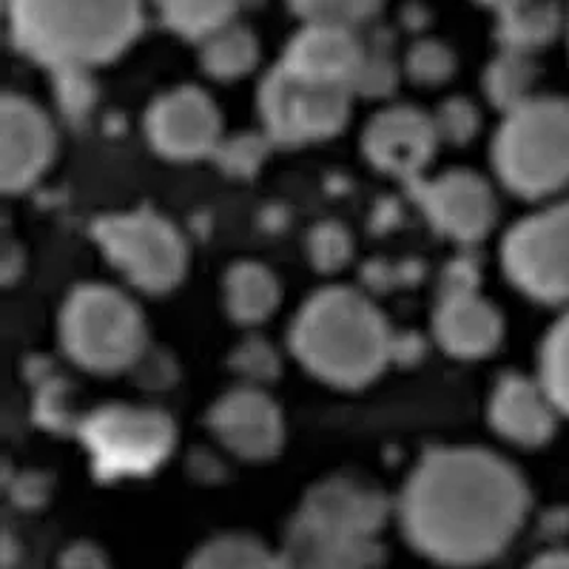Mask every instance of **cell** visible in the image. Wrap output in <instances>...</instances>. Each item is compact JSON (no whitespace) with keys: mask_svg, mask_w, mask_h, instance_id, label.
Listing matches in <instances>:
<instances>
[{"mask_svg":"<svg viewBox=\"0 0 569 569\" xmlns=\"http://www.w3.org/2000/svg\"><path fill=\"white\" fill-rule=\"evenodd\" d=\"M282 561L288 569H379L382 541H337L288 521L282 538Z\"/></svg>","mask_w":569,"mask_h":569,"instance_id":"19","label":"cell"},{"mask_svg":"<svg viewBox=\"0 0 569 569\" xmlns=\"http://www.w3.org/2000/svg\"><path fill=\"white\" fill-rule=\"evenodd\" d=\"M487 416L492 430L510 445L541 447L556 436L561 410L541 376L507 373L492 388Z\"/></svg>","mask_w":569,"mask_h":569,"instance_id":"17","label":"cell"},{"mask_svg":"<svg viewBox=\"0 0 569 569\" xmlns=\"http://www.w3.org/2000/svg\"><path fill=\"white\" fill-rule=\"evenodd\" d=\"M197 58L206 74L217 80H240L259 63V40L248 27L233 18L206 38L197 40Z\"/></svg>","mask_w":569,"mask_h":569,"instance_id":"22","label":"cell"},{"mask_svg":"<svg viewBox=\"0 0 569 569\" xmlns=\"http://www.w3.org/2000/svg\"><path fill=\"white\" fill-rule=\"evenodd\" d=\"M231 368L233 373L246 379V385H257L259 388L262 382H271L279 376V356L266 339L248 337L231 353Z\"/></svg>","mask_w":569,"mask_h":569,"instance_id":"33","label":"cell"},{"mask_svg":"<svg viewBox=\"0 0 569 569\" xmlns=\"http://www.w3.org/2000/svg\"><path fill=\"white\" fill-rule=\"evenodd\" d=\"M408 188L430 226L465 246L485 240L498 220L496 191L476 171H445L433 180L421 177Z\"/></svg>","mask_w":569,"mask_h":569,"instance_id":"12","label":"cell"},{"mask_svg":"<svg viewBox=\"0 0 569 569\" xmlns=\"http://www.w3.org/2000/svg\"><path fill=\"white\" fill-rule=\"evenodd\" d=\"M399 63L393 58V49H390L385 40H365V60L362 69L356 74L353 91L362 94V98H388L393 94L396 83H399Z\"/></svg>","mask_w":569,"mask_h":569,"instance_id":"29","label":"cell"},{"mask_svg":"<svg viewBox=\"0 0 569 569\" xmlns=\"http://www.w3.org/2000/svg\"><path fill=\"white\" fill-rule=\"evenodd\" d=\"M91 233L103 257L137 291L169 293L186 273V240L154 208L100 217Z\"/></svg>","mask_w":569,"mask_h":569,"instance_id":"7","label":"cell"},{"mask_svg":"<svg viewBox=\"0 0 569 569\" xmlns=\"http://www.w3.org/2000/svg\"><path fill=\"white\" fill-rule=\"evenodd\" d=\"M7 23L34 63L91 71L140 38L142 0H7Z\"/></svg>","mask_w":569,"mask_h":569,"instance_id":"2","label":"cell"},{"mask_svg":"<svg viewBox=\"0 0 569 569\" xmlns=\"http://www.w3.org/2000/svg\"><path fill=\"white\" fill-rule=\"evenodd\" d=\"M439 149L433 114L413 106H390L373 114L362 134V151L373 169L401 182H416Z\"/></svg>","mask_w":569,"mask_h":569,"instance_id":"14","label":"cell"},{"mask_svg":"<svg viewBox=\"0 0 569 569\" xmlns=\"http://www.w3.org/2000/svg\"><path fill=\"white\" fill-rule=\"evenodd\" d=\"M58 569H109V558L98 543L78 541L69 543L58 558Z\"/></svg>","mask_w":569,"mask_h":569,"instance_id":"35","label":"cell"},{"mask_svg":"<svg viewBox=\"0 0 569 569\" xmlns=\"http://www.w3.org/2000/svg\"><path fill=\"white\" fill-rule=\"evenodd\" d=\"M433 337L450 356L481 359L505 337V322L496 305L479 293L476 273L467 262H453L441 282L433 311Z\"/></svg>","mask_w":569,"mask_h":569,"instance_id":"11","label":"cell"},{"mask_svg":"<svg viewBox=\"0 0 569 569\" xmlns=\"http://www.w3.org/2000/svg\"><path fill=\"white\" fill-rule=\"evenodd\" d=\"M436 134L439 142H450V146H467L476 137L481 126L479 109L467 98H450L436 109L433 114Z\"/></svg>","mask_w":569,"mask_h":569,"instance_id":"32","label":"cell"},{"mask_svg":"<svg viewBox=\"0 0 569 569\" xmlns=\"http://www.w3.org/2000/svg\"><path fill=\"white\" fill-rule=\"evenodd\" d=\"M527 569H569V552L556 550V552H543Z\"/></svg>","mask_w":569,"mask_h":569,"instance_id":"36","label":"cell"},{"mask_svg":"<svg viewBox=\"0 0 569 569\" xmlns=\"http://www.w3.org/2000/svg\"><path fill=\"white\" fill-rule=\"evenodd\" d=\"M208 430L228 453L246 461H268L284 445V419L266 390L242 385L213 401Z\"/></svg>","mask_w":569,"mask_h":569,"instance_id":"15","label":"cell"},{"mask_svg":"<svg viewBox=\"0 0 569 569\" xmlns=\"http://www.w3.org/2000/svg\"><path fill=\"white\" fill-rule=\"evenodd\" d=\"M60 345L83 370L120 373L146 353V322L123 291L111 284H78L60 311Z\"/></svg>","mask_w":569,"mask_h":569,"instance_id":"5","label":"cell"},{"mask_svg":"<svg viewBox=\"0 0 569 569\" xmlns=\"http://www.w3.org/2000/svg\"><path fill=\"white\" fill-rule=\"evenodd\" d=\"M273 140L266 134V131H240V134L222 137L217 151H213L211 160L220 166V171L226 177H253L262 162H266L268 151H271Z\"/></svg>","mask_w":569,"mask_h":569,"instance_id":"27","label":"cell"},{"mask_svg":"<svg viewBox=\"0 0 569 569\" xmlns=\"http://www.w3.org/2000/svg\"><path fill=\"white\" fill-rule=\"evenodd\" d=\"M492 166L512 194L538 200L569 186V100L530 98L507 111L492 140Z\"/></svg>","mask_w":569,"mask_h":569,"instance_id":"4","label":"cell"},{"mask_svg":"<svg viewBox=\"0 0 569 569\" xmlns=\"http://www.w3.org/2000/svg\"><path fill=\"white\" fill-rule=\"evenodd\" d=\"M541 382L556 399L558 410L569 416V311L550 328L541 345Z\"/></svg>","mask_w":569,"mask_h":569,"instance_id":"26","label":"cell"},{"mask_svg":"<svg viewBox=\"0 0 569 569\" xmlns=\"http://www.w3.org/2000/svg\"><path fill=\"white\" fill-rule=\"evenodd\" d=\"M174 421L169 413L142 405H106L80 425V441L100 479L149 476L171 456Z\"/></svg>","mask_w":569,"mask_h":569,"instance_id":"6","label":"cell"},{"mask_svg":"<svg viewBox=\"0 0 569 569\" xmlns=\"http://www.w3.org/2000/svg\"><path fill=\"white\" fill-rule=\"evenodd\" d=\"M54 83H58V98L69 114H80V111H89V106L94 103V86H91L86 69H66V71H52Z\"/></svg>","mask_w":569,"mask_h":569,"instance_id":"34","label":"cell"},{"mask_svg":"<svg viewBox=\"0 0 569 569\" xmlns=\"http://www.w3.org/2000/svg\"><path fill=\"white\" fill-rule=\"evenodd\" d=\"M49 117L27 98L7 94L0 103V186L7 194L27 191L54 157Z\"/></svg>","mask_w":569,"mask_h":569,"instance_id":"16","label":"cell"},{"mask_svg":"<svg viewBox=\"0 0 569 569\" xmlns=\"http://www.w3.org/2000/svg\"><path fill=\"white\" fill-rule=\"evenodd\" d=\"M530 490L516 467L481 447H436L416 461L399 521L416 552L441 567H481L525 527Z\"/></svg>","mask_w":569,"mask_h":569,"instance_id":"1","label":"cell"},{"mask_svg":"<svg viewBox=\"0 0 569 569\" xmlns=\"http://www.w3.org/2000/svg\"><path fill=\"white\" fill-rule=\"evenodd\" d=\"M479 3H485V7H490V9H501V7H507V3H516V0H479Z\"/></svg>","mask_w":569,"mask_h":569,"instance_id":"37","label":"cell"},{"mask_svg":"<svg viewBox=\"0 0 569 569\" xmlns=\"http://www.w3.org/2000/svg\"><path fill=\"white\" fill-rule=\"evenodd\" d=\"M182 569H288L282 552H273L268 543L253 536H217L206 541Z\"/></svg>","mask_w":569,"mask_h":569,"instance_id":"24","label":"cell"},{"mask_svg":"<svg viewBox=\"0 0 569 569\" xmlns=\"http://www.w3.org/2000/svg\"><path fill=\"white\" fill-rule=\"evenodd\" d=\"M353 89L299 78L282 63L259 83V120L273 146H305L337 137L348 126Z\"/></svg>","mask_w":569,"mask_h":569,"instance_id":"8","label":"cell"},{"mask_svg":"<svg viewBox=\"0 0 569 569\" xmlns=\"http://www.w3.org/2000/svg\"><path fill=\"white\" fill-rule=\"evenodd\" d=\"M151 3L171 32L194 43L237 18V9H240V0H151Z\"/></svg>","mask_w":569,"mask_h":569,"instance_id":"25","label":"cell"},{"mask_svg":"<svg viewBox=\"0 0 569 569\" xmlns=\"http://www.w3.org/2000/svg\"><path fill=\"white\" fill-rule=\"evenodd\" d=\"M362 60L365 38H359L356 29L330 27V23H302V29L284 46L279 63L299 78L353 89Z\"/></svg>","mask_w":569,"mask_h":569,"instance_id":"18","label":"cell"},{"mask_svg":"<svg viewBox=\"0 0 569 569\" xmlns=\"http://www.w3.org/2000/svg\"><path fill=\"white\" fill-rule=\"evenodd\" d=\"M390 518V501L359 476H328L305 492L291 521L339 541H379Z\"/></svg>","mask_w":569,"mask_h":569,"instance_id":"10","label":"cell"},{"mask_svg":"<svg viewBox=\"0 0 569 569\" xmlns=\"http://www.w3.org/2000/svg\"><path fill=\"white\" fill-rule=\"evenodd\" d=\"M405 74L419 86H441L453 78L456 71V54L450 52V46L441 40L425 38L416 40L405 54L401 63Z\"/></svg>","mask_w":569,"mask_h":569,"instance_id":"30","label":"cell"},{"mask_svg":"<svg viewBox=\"0 0 569 569\" xmlns=\"http://www.w3.org/2000/svg\"><path fill=\"white\" fill-rule=\"evenodd\" d=\"M302 23H330V27L359 29L368 23L382 0H284Z\"/></svg>","mask_w":569,"mask_h":569,"instance_id":"28","label":"cell"},{"mask_svg":"<svg viewBox=\"0 0 569 569\" xmlns=\"http://www.w3.org/2000/svg\"><path fill=\"white\" fill-rule=\"evenodd\" d=\"M507 279L543 305H569V200L512 226L501 246Z\"/></svg>","mask_w":569,"mask_h":569,"instance_id":"9","label":"cell"},{"mask_svg":"<svg viewBox=\"0 0 569 569\" xmlns=\"http://www.w3.org/2000/svg\"><path fill=\"white\" fill-rule=\"evenodd\" d=\"M222 299L233 322L253 328L277 311L282 288L262 262H237L222 279Z\"/></svg>","mask_w":569,"mask_h":569,"instance_id":"21","label":"cell"},{"mask_svg":"<svg viewBox=\"0 0 569 569\" xmlns=\"http://www.w3.org/2000/svg\"><path fill=\"white\" fill-rule=\"evenodd\" d=\"M538 66L530 52H518V49H501L490 66L485 69V94L498 111H512L525 106L527 100L536 98Z\"/></svg>","mask_w":569,"mask_h":569,"instance_id":"23","label":"cell"},{"mask_svg":"<svg viewBox=\"0 0 569 569\" xmlns=\"http://www.w3.org/2000/svg\"><path fill=\"white\" fill-rule=\"evenodd\" d=\"M308 253H311V262L317 271L333 273L350 262V257H353V240H350V233L342 226H337V222H322V226L313 228L311 240H308Z\"/></svg>","mask_w":569,"mask_h":569,"instance_id":"31","label":"cell"},{"mask_svg":"<svg viewBox=\"0 0 569 569\" xmlns=\"http://www.w3.org/2000/svg\"><path fill=\"white\" fill-rule=\"evenodd\" d=\"M146 134L157 154L169 160H202L213 157L220 146L222 120L206 91L197 86H180L149 106Z\"/></svg>","mask_w":569,"mask_h":569,"instance_id":"13","label":"cell"},{"mask_svg":"<svg viewBox=\"0 0 569 569\" xmlns=\"http://www.w3.org/2000/svg\"><path fill=\"white\" fill-rule=\"evenodd\" d=\"M563 20L558 0H516L496 9V38L501 49L532 54L561 34Z\"/></svg>","mask_w":569,"mask_h":569,"instance_id":"20","label":"cell"},{"mask_svg":"<svg viewBox=\"0 0 569 569\" xmlns=\"http://www.w3.org/2000/svg\"><path fill=\"white\" fill-rule=\"evenodd\" d=\"M291 350L322 382L362 388L390 362L393 333L368 297L353 288H325L293 319Z\"/></svg>","mask_w":569,"mask_h":569,"instance_id":"3","label":"cell"}]
</instances>
